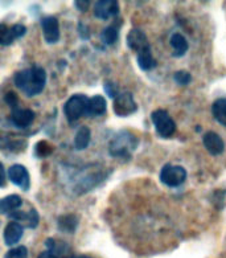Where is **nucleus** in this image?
<instances>
[{
  "instance_id": "f257e3e1",
  "label": "nucleus",
  "mask_w": 226,
  "mask_h": 258,
  "mask_svg": "<svg viewBox=\"0 0 226 258\" xmlns=\"http://www.w3.org/2000/svg\"><path fill=\"white\" fill-rule=\"evenodd\" d=\"M15 86L27 97H36L43 93L46 85V72L39 65L19 71L14 76Z\"/></svg>"
},
{
  "instance_id": "f03ea898",
  "label": "nucleus",
  "mask_w": 226,
  "mask_h": 258,
  "mask_svg": "<svg viewBox=\"0 0 226 258\" xmlns=\"http://www.w3.org/2000/svg\"><path fill=\"white\" fill-rule=\"evenodd\" d=\"M106 177L107 172L101 167L86 166L85 168L78 171L74 176V181L71 183L70 189L74 192V195H84L99 185Z\"/></svg>"
},
{
  "instance_id": "7ed1b4c3",
  "label": "nucleus",
  "mask_w": 226,
  "mask_h": 258,
  "mask_svg": "<svg viewBox=\"0 0 226 258\" xmlns=\"http://www.w3.org/2000/svg\"><path fill=\"white\" fill-rule=\"evenodd\" d=\"M139 145V139L132 133L127 130H122L114 135L109 143V152L113 158L118 159H130L132 152L136 150Z\"/></svg>"
},
{
  "instance_id": "20e7f679",
  "label": "nucleus",
  "mask_w": 226,
  "mask_h": 258,
  "mask_svg": "<svg viewBox=\"0 0 226 258\" xmlns=\"http://www.w3.org/2000/svg\"><path fill=\"white\" fill-rule=\"evenodd\" d=\"M89 97L85 94H74L64 105V114L69 123H74L88 114Z\"/></svg>"
},
{
  "instance_id": "39448f33",
  "label": "nucleus",
  "mask_w": 226,
  "mask_h": 258,
  "mask_svg": "<svg viewBox=\"0 0 226 258\" xmlns=\"http://www.w3.org/2000/svg\"><path fill=\"white\" fill-rule=\"evenodd\" d=\"M151 120L154 126H155L156 133L162 138H171L176 131V123L166 110L158 109L155 111H152Z\"/></svg>"
},
{
  "instance_id": "423d86ee",
  "label": "nucleus",
  "mask_w": 226,
  "mask_h": 258,
  "mask_svg": "<svg viewBox=\"0 0 226 258\" xmlns=\"http://www.w3.org/2000/svg\"><path fill=\"white\" fill-rule=\"evenodd\" d=\"M160 180L167 187L176 188L180 187L187 180V171L181 166L176 164H166L160 171Z\"/></svg>"
},
{
  "instance_id": "0eeeda50",
  "label": "nucleus",
  "mask_w": 226,
  "mask_h": 258,
  "mask_svg": "<svg viewBox=\"0 0 226 258\" xmlns=\"http://www.w3.org/2000/svg\"><path fill=\"white\" fill-rule=\"evenodd\" d=\"M113 109L118 117H128L138 110V105L130 92H123L114 98Z\"/></svg>"
},
{
  "instance_id": "6e6552de",
  "label": "nucleus",
  "mask_w": 226,
  "mask_h": 258,
  "mask_svg": "<svg viewBox=\"0 0 226 258\" xmlns=\"http://www.w3.org/2000/svg\"><path fill=\"white\" fill-rule=\"evenodd\" d=\"M7 176L12 184L18 185L19 188H22L23 191H29L31 188V176L27 170V167L23 164H12L8 168Z\"/></svg>"
},
{
  "instance_id": "1a4fd4ad",
  "label": "nucleus",
  "mask_w": 226,
  "mask_h": 258,
  "mask_svg": "<svg viewBox=\"0 0 226 258\" xmlns=\"http://www.w3.org/2000/svg\"><path fill=\"white\" fill-rule=\"evenodd\" d=\"M25 33H27V27L24 24L18 23L10 27V25L0 23V45H11L15 40L23 37Z\"/></svg>"
},
{
  "instance_id": "9d476101",
  "label": "nucleus",
  "mask_w": 226,
  "mask_h": 258,
  "mask_svg": "<svg viewBox=\"0 0 226 258\" xmlns=\"http://www.w3.org/2000/svg\"><path fill=\"white\" fill-rule=\"evenodd\" d=\"M41 29H43V36L46 44L53 45L60 41V24L57 18L45 16L41 19Z\"/></svg>"
},
{
  "instance_id": "9b49d317",
  "label": "nucleus",
  "mask_w": 226,
  "mask_h": 258,
  "mask_svg": "<svg viewBox=\"0 0 226 258\" xmlns=\"http://www.w3.org/2000/svg\"><path fill=\"white\" fill-rule=\"evenodd\" d=\"M119 15V3L115 0H99L94 4V16L99 20H109Z\"/></svg>"
},
{
  "instance_id": "f8f14e48",
  "label": "nucleus",
  "mask_w": 226,
  "mask_h": 258,
  "mask_svg": "<svg viewBox=\"0 0 226 258\" xmlns=\"http://www.w3.org/2000/svg\"><path fill=\"white\" fill-rule=\"evenodd\" d=\"M10 219L19 223L23 228H29V229H35L36 226L40 223L39 212L35 208H29V211L23 212V211H16V212L10 215Z\"/></svg>"
},
{
  "instance_id": "ddd939ff",
  "label": "nucleus",
  "mask_w": 226,
  "mask_h": 258,
  "mask_svg": "<svg viewBox=\"0 0 226 258\" xmlns=\"http://www.w3.org/2000/svg\"><path fill=\"white\" fill-rule=\"evenodd\" d=\"M10 120L15 127L23 130V128L29 127L32 124V122L35 120V113L31 109H23V107L18 106L12 109Z\"/></svg>"
},
{
  "instance_id": "4468645a",
  "label": "nucleus",
  "mask_w": 226,
  "mask_h": 258,
  "mask_svg": "<svg viewBox=\"0 0 226 258\" xmlns=\"http://www.w3.org/2000/svg\"><path fill=\"white\" fill-rule=\"evenodd\" d=\"M202 143H204V147L208 150L209 154L214 156L221 155L225 150V143H223L222 138L214 131L205 133L204 137H202Z\"/></svg>"
},
{
  "instance_id": "2eb2a0df",
  "label": "nucleus",
  "mask_w": 226,
  "mask_h": 258,
  "mask_svg": "<svg viewBox=\"0 0 226 258\" xmlns=\"http://www.w3.org/2000/svg\"><path fill=\"white\" fill-rule=\"evenodd\" d=\"M126 44H127V46L131 50H134V52H136V53H138L139 50L144 49V48L149 46L147 36H145V33L139 28L131 29L127 35Z\"/></svg>"
},
{
  "instance_id": "dca6fc26",
  "label": "nucleus",
  "mask_w": 226,
  "mask_h": 258,
  "mask_svg": "<svg viewBox=\"0 0 226 258\" xmlns=\"http://www.w3.org/2000/svg\"><path fill=\"white\" fill-rule=\"evenodd\" d=\"M24 234V228L16 221H10L4 229V242L7 246H14L22 240Z\"/></svg>"
},
{
  "instance_id": "f3484780",
  "label": "nucleus",
  "mask_w": 226,
  "mask_h": 258,
  "mask_svg": "<svg viewBox=\"0 0 226 258\" xmlns=\"http://www.w3.org/2000/svg\"><path fill=\"white\" fill-rule=\"evenodd\" d=\"M107 111V102L105 97L102 96H93L89 98V105H88V114L86 117L89 118H96V117H102L103 114H106Z\"/></svg>"
},
{
  "instance_id": "a211bd4d",
  "label": "nucleus",
  "mask_w": 226,
  "mask_h": 258,
  "mask_svg": "<svg viewBox=\"0 0 226 258\" xmlns=\"http://www.w3.org/2000/svg\"><path fill=\"white\" fill-rule=\"evenodd\" d=\"M23 205V200L19 195H8L6 198L0 199V215L10 216L16 212Z\"/></svg>"
},
{
  "instance_id": "6ab92c4d",
  "label": "nucleus",
  "mask_w": 226,
  "mask_h": 258,
  "mask_svg": "<svg viewBox=\"0 0 226 258\" xmlns=\"http://www.w3.org/2000/svg\"><path fill=\"white\" fill-rule=\"evenodd\" d=\"M136 61H138L139 68L144 72L152 71L156 67V61L154 56H152L151 45L144 48V49L139 50L138 53H136Z\"/></svg>"
},
{
  "instance_id": "aec40b11",
  "label": "nucleus",
  "mask_w": 226,
  "mask_h": 258,
  "mask_svg": "<svg viewBox=\"0 0 226 258\" xmlns=\"http://www.w3.org/2000/svg\"><path fill=\"white\" fill-rule=\"evenodd\" d=\"M78 223H80V220H78L77 216L73 215V213H67V215L60 216V217H58L57 226H58V229H60L61 232L71 234L77 230Z\"/></svg>"
},
{
  "instance_id": "412c9836",
  "label": "nucleus",
  "mask_w": 226,
  "mask_h": 258,
  "mask_svg": "<svg viewBox=\"0 0 226 258\" xmlns=\"http://www.w3.org/2000/svg\"><path fill=\"white\" fill-rule=\"evenodd\" d=\"M90 141H92V131H90V128L86 127V126H81L77 130V133H76L74 149L77 151L86 150L89 145H90Z\"/></svg>"
},
{
  "instance_id": "4be33fe9",
  "label": "nucleus",
  "mask_w": 226,
  "mask_h": 258,
  "mask_svg": "<svg viewBox=\"0 0 226 258\" xmlns=\"http://www.w3.org/2000/svg\"><path fill=\"white\" fill-rule=\"evenodd\" d=\"M120 25H122V22H115L103 29L102 32H101V40H102L103 44H106V45H114V44L117 43L118 37H119Z\"/></svg>"
},
{
  "instance_id": "5701e85b",
  "label": "nucleus",
  "mask_w": 226,
  "mask_h": 258,
  "mask_svg": "<svg viewBox=\"0 0 226 258\" xmlns=\"http://www.w3.org/2000/svg\"><path fill=\"white\" fill-rule=\"evenodd\" d=\"M171 46H172L173 49V56L175 57H183L184 54L187 53L188 50V41L187 39L184 37L183 35L180 33H173L171 36Z\"/></svg>"
},
{
  "instance_id": "b1692460",
  "label": "nucleus",
  "mask_w": 226,
  "mask_h": 258,
  "mask_svg": "<svg viewBox=\"0 0 226 258\" xmlns=\"http://www.w3.org/2000/svg\"><path fill=\"white\" fill-rule=\"evenodd\" d=\"M45 246L48 247V250L52 251L53 254L58 255V257H62V255H67L70 253V247L69 245L65 244L64 241L54 240V238H48L45 241Z\"/></svg>"
},
{
  "instance_id": "393cba45",
  "label": "nucleus",
  "mask_w": 226,
  "mask_h": 258,
  "mask_svg": "<svg viewBox=\"0 0 226 258\" xmlns=\"http://www.w3.org/2000/svg\"><path fill=\"white\" fill-rule=\"evenodd\" d=\"M212 113L219 124L226 126V98L215 99L212 105Z\"/></svg>"
},
{
  "instance_id": "a878e982",
  "label": "nucleus",
  "mask_w": 226,
  "mask_h": 258,
  "mask_svg": "<svg viewBox=\"0 0 226 258\" xmlns=\"http://www.w3.org/2000/svg\"><path fill=\"white\" fill-rule=\"evenodd\" d=\"M53 151H54L53 146L46 141L37 142L35 146L36 158H48V156L53 154Z\"/></svg>"
},
{
  "instance_id": "bb28decb",
  "label": "nucleus",
  "mask_w": 226,
  "mask_h": 258,
  "mask_svg": "<svg viewBox=\"0 0 226 258\" xmlns=\"http://www.w3.org/2000/svg\"><path fill=\"white\" fill-rule=\"evenodd\" d=\"M4 258H28V249L23 245L12 247L6 253Z\"/></svg>"
},
{
  "instance_id": "cd10ccee",
  "label": "nucleus",
  "mask_w": 226,
  "mask_h": 258,
  "mask_svg": "<svg viewBox=\"0 0 226 258\" xmlns=\"http://www.w3.org/2000/svg\"><path fill=\"white\" fill-rule=\"evenodd\" d=\"M173 78H175V81H176L179 85L185 86V85H188L189 82H191L192 76L185 71H179V72H176V73H175Z\"/></svg>"
},
{
  "instance_id": "c85d7f7f",
  "label": "nucleus",
  "mask_w": 226,
  "mask_h": 258,
  "mask_svg": "<svg viewBox=\"0 0 226 258\" xmlns=\"http://www.w3.org/2000/svg\"><path fill=\"white\" fill-rule=\"evenodd\" d=\"M4 99H6V102H7V105L11 109H15V107L19 106V97L16 96V93L8 92L6 94V97H4Z\"/></svg>"
},
{
  "instance_id": "c756f323",
  "label": "nucleus",
  "mask_w": 226,
  "mask_h": 258,
  "mask_svg": "<svg viewBox=\"0 0 226 258\" xmlns=\"http://www.w3.org/2000/svg\"><path fill=\"white\" fill-rule=\"evenodd\" d=\"M105 92H106L107 96L111 97V98H115V97L119 94V93H118L117 85H115V84H113V82H110V81H107L106 84H105Z\"/></svg>"
},
{
  "instance_id": "7c9ffc66",
  "label": "nucleus",
  "mask_w": 226,
  "mask_h": 258,
  "mask_svg": "<svg viewBox=\"0 0 226 258\" xmlns=\"http://www.w3.org/2000/svg\"><path fill=\"white\" fill-rule=\"evenodd\" d=\"M73 6H74L80 12H86L89 10V7H90V2H89V0H77V2L73 3Z\"/></svg>"
},
{
  "instance_id": "2f4dec72",
  "label": "nucleus",
  "mask_w": 226,
  "mask_h": 258,
  "mask_svg": "<svg viewBox=\"0 0 226 258\" xmlns=\"http://www.w3.org/2000/svg\"><path fill=\"white\" fill-rule=\"evenodd\" d=\"M4 184H6V170L3 163L0 162V187H4Z\"/></svg>"
},
{
  "instance_id": "473e14b6",
  "label": "nucleus",
  "mask_w": 226,
  "mask_h": 258,
  "mask_svg": "<svg viewBox=\"0 0 226 258\" xmlns=\"http://www.w3.org/2000/svg\"><path fill=\"white\" fill-rule=\"evenodd\" d=\"M37 258H60V257H58V255H56V254H53L52 251L45 250V251H43V253H40L39 257H37Z\"/></svg>"
},
{
  "instance_id": "72a5a7b5",
  "label": "nucleus",
  "mask_w": 226,
  "mask_h": 258,
  "mask_svg": "<svg viewBox=\"0 0 226 258\" xmlns=\"http://www.w3.org/2000/svg\"><path fill=\"white\" fill-rule=\"evenodd\" d=\"M73 258H93V257H90V255H76V257Z\"/></svg>"
}]
</instances>
